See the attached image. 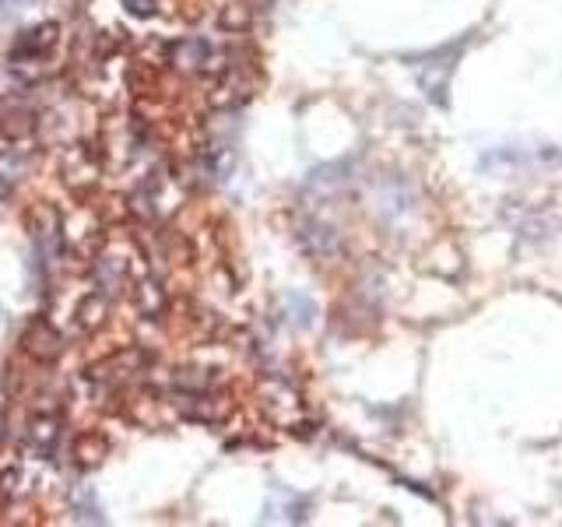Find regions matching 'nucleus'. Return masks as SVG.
I'll return each instance as SVG.
<instances>
[{
	"mask_svg": "<svg viewBox=\"0 0 562 527\" xmlns=\"http://www.w3.org/2000/svg\"><path fill=\"white\" fill-rule=\"evenodd\" d=\"M457 46H440V50L426 53V57H411V67L418 71V85L426 88V95L440 106H447V85H450V74L457 67Z\"/></svg>",
	"mask_w": 562,
	"mask_h": 527,
	"instance_id": "1",
	"label": "nucleus"
},
{
	"mask_svg": "<svg viewBox=\"0 0 562 527\" xmlns=\"http://www.w3.org/2000/svg\"><path fill=\"white\" fill-rule=\"evenodd\" d=\"M303 239L310 243V253H317V257H331V253L338 250V232H334L331 225L310 222L303 232Z\"/></svg>",
	"mask_w": 562,
	"mask_h": 527,
	"instance_id": "2",
	"label": "nucleus"
}]
</instances>
